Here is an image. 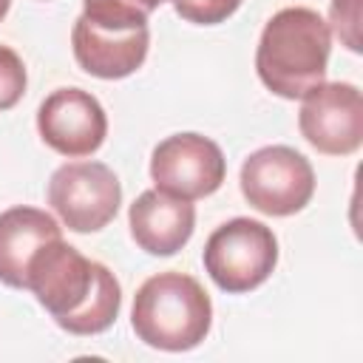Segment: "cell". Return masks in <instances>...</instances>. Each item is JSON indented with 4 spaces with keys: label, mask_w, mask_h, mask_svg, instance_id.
Listing matches in <instances>:
<instances>
[{
    "label": "cell",
    "mask_w": 363,
    "mask_h": 363,
    "mask_svg": "<svg viewBox=\"0 0 363 363\" xmlns=\"http://www.w3.org/2000/svg\"><path fill=\"white\" fill-rule=\"evenodd\" d=\"M40 139L68 156H91L102 147L108 133V116L99 99L82 88H57L51 91L37 111Z\"/></svg>",
    "instance_id": "obj_9"
},
{
    "label": "cell",
    "mask_w": 363,
    "mask_h": 363,
    "mask_svg": "<svg viewBox=\"0 0 363 363\" xmlns=\"http://www.w3.org/2000/svg\"><path fill=\"white\" fill-rule=\"evenodd\" d=\"M241 193L264 216L301 213L315 193V173L303 153L286 145H269L250 153L241 164Z\"/></svg>",
    "instance_id": "obj_5"
},
{
    "label": "cell",
    "mask_w": 363,
    "mask_h": 363,
    "mask_svg": "<svg viewBox=\"0 0 363 363\" xmlns=\"http://www.w3.org/2000/svg\"><path fill=\"white\" fill-rule=\"evenodd\" d=\"M54 238H62V233L54 216L45 210L20 204L0 213V281L6 286L26 289L28 261L43 244Z\"/></svg>",
    "instance_id": "obj_12"
},
{
    "label": "cell",
    "mask_w": 363,
    "mask_h": 363,
    "mask_svg": "<svg viewBox=\"0 0 363 363\" xmlns=\"http://www.w3.org/2000/svg\"><path fill=\"white\" fill-rule=\"evenodd\" d=\"M26 289H31L54 323L71 335L105 332L122 306L116 275L62 238H54L34 252Z\"/></svg>",
    "instance_id": "obj_1"
},
{
    "label": "cell",
    "mask_w": 363,
    "mask_h": 363,
    "mask_svg": "<svg viewBox=\"0 0 363 363\" xmlns=\"http://www.w3.org/2000/svg\"><path fill=\"white\" fill-rule=\"evenodd\" d=\"M213 323V303L204 286L184 272L150 275L133 295L130 326L136 337L162 352L196 349Z\"/></svg>",
    "instance_id": "obj_3"
},
{
    "label": "cell",
    "mask_w": 363,
    "mask_h": 363,
    "mask_svg": "<svg viewBox=\"0 0 363 363\" xmlns=\"http://www.w3.org/2000/svg\"><path fill=\"white\" fill-rule=\"evenodd\" d=\"M227 159L221 147L201 133H173L153 147L150 179L156 190L176 199H204L221 187Z\"/></svg>",
    "instance_id": "obj_7"
},
{
    "label": "cell",
    "mask_w": 363,
    "mask_h": 363,
    "mask_svg": "<svg viewBox=\"0 0 363 363\" xmlns=\"http://www.w3.org/2000/svg\"><path fill=\"white\" fill-rule=\"evenodd\" d=\"M71 45L77 65L99 79H122L142 68L150 45L147 26L139 28H113L91 23L88 17H77L71 28Z\"/></svg>",
    "instance_id": "obj_10"
},
{
    "label": "cell",
    "mask_w": 363,
    "mask_h": 363,
    "mask_svg": "<svg viewBox=\"0 0 363 363\" xmlns=\"http://www.w3.org/2000/svg\"><path fill=\"white\" fill-rule=\"evenodd\" d=\"M204 269L230 295L261 286L278 264L275 233L255 218H230L204 244Z\"/></svg>",
    "instance_id": "obj_4"
},
{
    "label": "cell",
    "mask_w": 363,
    "mask_h": 363,
    "mask_svg": "<svg viewBox=\"0 0 363 363\" xmlns=\"http://www.w3.org/2000/svg\"><path fill=\"white\" fill-rule=\"evenodd\" d=\"M238 6H241V0H173L176 14L196 26L224 23L230 14H235Z\"/></svg>",
    "instance_id": "obj_16"
},
{
    "label": "cell",
    "mask_w": 363,
    "mask_h": 363,
    "mask_svg": "<svg viewBox=\"0 0 363 363\" xmlns=\"http://www.w3.org/2000/svg\"><path fill=\"white\" fill-rule=\"evenodd\" d=\"M128 227L139 250L173 255L190 241L196 210L187 199H176L164 190H145L128 210Z\"/></svg>",
    "instance_id": "obj_11"
},
{
    "label": "cell",
    "mask_w": 363,
    "mask_h": 363,
    "mask_svg": "<svg viewBox=\"0 0 363 363\" xmlns=\"http://www.w3.org/2000/svg\"><path fill=\"white\" fill-rule=\"evenodd\" d=\"M329 23L340 45L349 51H360V0H332L329 6Z\"/></svg>",
    "instance_id": "obj_15"
},
{
    "label": "cell",
    "mask_w": 363,
    "mask_h": 363,
    "mask_svg": "<svg viewBox=\"0 0 363 363\" xmlns=\"http://www.w3.org/2000/svg\"><path fill=\"white\" fill-rule=\"evenodd\" d=\"M298 128L326 156H349L363 142V96L352 82H320L303 96Z\"/></svg>",
    "instance_id": "obj_8"
},
{
    "label": "cell",
    "mask_w": 363,
    "mask_h": 363,
    "mask_svg": "<svg viewBox=\"0 0 363 363\" xmlns=\"http://www.w3.org/2000/svg\"><path fill=\"white\" fill-rule=\"evenodd\" d=\"M48 204L74 233H96L116 218L122 184L102 162H68L48 182Z\"/></svg>",
    "instance_id": "obj_6"
},
{
    "label": "cell",
    "mask_w": 363,
    "mask_h": 363,
    "mask_svg": "<svg viewBox=\"0 0 363 363\" xmlns=\"http://www.w3.org/2000/svg\"><path fill=\"white\" fill-rule=\"evenodd\" d=\"M9 9H11V0H0V20L9 14Z\"/></svg>",
    "instance_id": "obj_17"
},
{
    "label": "cell",
    "mask_w": 363,
    "mask_h": 363,
    "mask_svg": "<svg viewBox=\"0 0 363 363\" xmlns=\"http://www.w3.org/2000/svg\"><path fill=\"white\" fill-rule=\"evenodd\" d=\"M26 65L20 54L9 45H0V111L14 108L26 94Z\"/></svg>",
    "instance_id": "obj_14"
},
{
    "label": "cell",
    "mask_w": 363,
    "mask_h": 363,
    "mask_svg": "<svg viewBox=\"0 0 363 363\" xmlns=\"http://www.w3.org/2000/svg\"><path fill=\"white\" fill-rule=\"evenodd\" d=\"M329 51V23L315 9L289 6L267 20L255 48V71L272 94L303 99L326 79Z\"/></svg>",
    "instance_id": "obj_2"
},
{
    "label": "cell",
    "mask_w": 363,
    "mask_h": 363,
    "mask_svg": "<svg viewBox=\"0 0 363 363\" xmlns=\"http://www.w3.org/2000/svg\"><path fill=\"white\" fill-rule=\"evenodd\" d=\"M164 0H82V17L99 26L113 28H139L147 26L150 11H156Z\"/></svg>",
    "instance_id": "obj_13"
}]
</instances>
